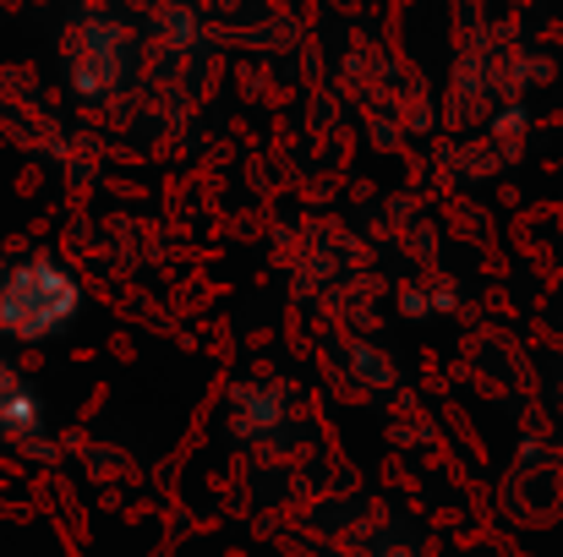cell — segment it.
Segmentation results:
<instances>
[{
	"instance_id": "obj_2",
	"label": "cell",
	"mask_w": 563,
	"mask_h": 557,
	"mask_svg": "<svg viewBox=\"0 0 563 557\" xmlns=\"http://www.w3.org/2000/svg\"><path fill=\"white\" fill-rule=\"evenodd\" d=\"M38 426V404L16 388V377L0 367V432H27Z\"/></svg>"
},
{
	"instance_id": "obj_1",
	"label": "cell",
	"mask_w": 563,
	"mask_h": 557,
	"mask_svg": "<svg viewBox=\"0 0 563 557\" xmlns=\"http://www.w3.org/2000/svg\"><path fill=\"white\" fill-rule=\"evenodd\" d=\"M77 312V285L55 268V263H44V257H33V263H16L5 279H0V328L11 334V339H49L66 318Z\"/></svg>"
}]
</instances>
